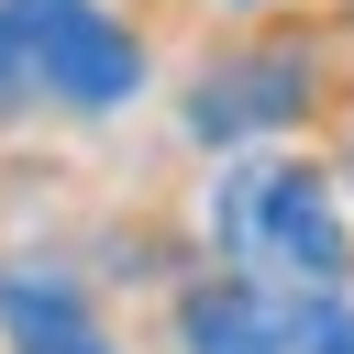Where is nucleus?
<instances>
[{"label": "nucleus", "instance_id": "1", "mask_svg": "<svg viewBox=\"0 0 354 354\" xmlns=\"http://www.w3.org/2000/svg\"><path fill=\"white\" fill-rule=\"evenodd\" d=\"M133 77H144V55L100 0H0V100L122 111Z\"/></svg>", "mask_w": 354, "mask_h": 354}, {"label": "nucleus", "instance_id": "2", "mask_svg": "<svg viewBox=\"0 0 354 354\" xmlns=\"http://www.w3.org/2000/svg\"><path fill=\"white\" fill-rule=\"evenodd\" d=\"M221 254L254 277V288H343L354 243H343V210L310 166H243L221 188Z\"/></svg>", "mask_w": 354, "mask_h": 354}, {"label": "nucleus", "instance_id": "3", "mask_svg": "<svg viewBox=\"0 0 354 354\" xmlns=\"http://www.w3.org/2000/svg\"><path fill=\"white\" fill-rule=\"evenodd\" d=\"M177 332H188V354H354L343 288L321 299V288H254V277H232V288H199L177 310Z\"/></svg>", "mask_w": 354, "mask_h": 354}, {"label": "nucleus", "instance_id": "4", "mask_svg": "<svg viewBox=\"0 0 354 354\" xmlns=\"http://www.w3.org/2000/svg\"><path fill=\"white\" fill-rule=\"evenodd\" d=\"M288 111H299V55H243V66H210V77H199L188 133H199V144H243V133H266V122H288Z\"/></svg>", "mask_w": 354, "mask_h": 354}, {"label": "nucleus", "instance_id": "5", "mask_svg": "<svg viewBox=\"0 0 354 354\" xmlns=\"http://www.w3.org/2000/svg\"><path fill=\"white\" fill-rule=\"evenodd\" d=\"M0 332H11L22 354H100L88 310H77L55 277H0Z\"/></svg>", "mask_w": 354, "mask_h": 354}]
</instances>
